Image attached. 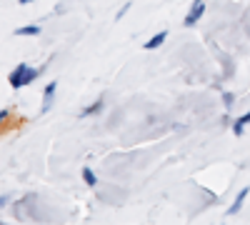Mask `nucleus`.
<instances>
[{"instance_id":"1","label":"nucleus","mask_w":250,"mask_h":225,"mask_svg":"<svg viewBox=\"0 0 250 225\" xmlns=\"http://www.w3.org/2000/svg\"><path fill=\"white\" fill-rule=\"evenodd\" d=\"M38 73L40 70H35V68H30V65H25V63H20L13 73H10V85L18 90V88H23V85H28V83H33V80L38 78Z\"/></svg>"},{"instance_id":"2","label":"nucleus","mask_w":250,"mask_h":225,"mask_svg":"<svg viewBox=\"0 0 250 225\" xmlns=\"http://www.w3.org/2000/svg\"><path fill=\"white\" fill-rule=\"evenodd\" d=\"M203 13H205V0H193V5H190V10H188V15H185V23L183 25H195L198 20L203 18Z\"/></svg>"},{"instance_id":"3","label":"nucleus","mask_w":250,"mask_h":225,"mask_svg":"<svg viewBox=\"0 0 250 225\" xmlns=\"http://www.w3.org/2000/svg\"><path fill=\"white\" fill-rule=\"evenodd\" d=\"M55 90H58V83L45 85V93H43V113H48V110H50V105H53V98H55Z\"/></svg>"},{"instance_id":"4","label":"nucleus","mask_w":250,"mask_h":225,"mask_svg":"<svg viewBox=\"0 0 250 225\" xmlns=\"http://www.w3.org/2000/svg\"><path fill=\"white\" fill-rule=\"evenodd\" d=\"M165 38H168V33H165V30H163V33H158V35H153V38H150V40H148V43H145L143 48H145V50H155V48H160V45L165 43Z\"/></svg>"},{"instance_id":"5","label":"nucleus","mask_w":250,"mask_h":225,"mask_svg":"<svg viewBox=\"0 0 250 225\" xmlns=\"http://www.w3.org/2000/svg\"><path fill=\"white\" fill-rule=\"evenodd\" d=\"M248 193H250V188H243V190L238 193V198H235V203H233V205H230V210H228V213H230V215H235V213H240V208H243V203H245V198H248Z\"/></svg>"},{"instance_id":"6","label":"nucleus","mask_w":250,"mask_h":225,"mask_svg":"<svg viewBox=\"0 0 250 225\" xmlns=\"http://www.w3.org/2000/svg\"><path fill=\"white\" fill-rule=\"evenodd\" d=\"M248 125H250V113H245L243 118H238V120H235V125H233V133H235V135H243V130H245Z\"/></svg>"},{"instance_id":"7","label":"nucleus","mask_w":250,"mask_h":225,"mask_svg":"<svg viewBox=\"0 0 250 225\" xmlns=\"http://www.w3.org/2000/svg\"><path fill=\"white\" fill-rule=\"evenodd\" d=\"M83 180H85V183H88L90 188H93L95 183H98V178H95V173H93L90 168H83Z\"/></svg>"},{"instance_id":"8","label":"nucleus","mask_w":250,"mask_h":225,"mask_svg":"<svg viewBox=\"0 0 250 225\" xmlns=\"http://www.w3.org/2000/svg\"><path fill=\"white\" fill-rule=\"evenodd\" d=\"M38 33H40L38 25H25V28H18L15 30V35H38Z\"/></svg>"},{"instance_id":"9","label":"nucleus","mask_w":250,"mask_h":225,"mask_svg":"<svg viewBox=\"0 0 250 225\" xmlns=\"http://www.w3.org/2000/svg\"><path fill=\"white\" fill-rule=\"evenodd\" d=\"M100 110H103V100H98V103H95V105H90V108H85V110H83L80 115H83V118H88V115H93V113H100Z\"/></svg>"},{"instance_id":"10","label":"nucleus","mask_w":250,"mask_h":225,"mask_svg":"<svg viewBox=\"0 0 250 225\" xmlns=\"http://www.w3.org/2000/svg\"><path fill=\"white\" fill-rule=\"evenodd\" d=\"M233 100H235L233 93H223V105H225V108H233Z\"/></svg>"}]
</instances>
